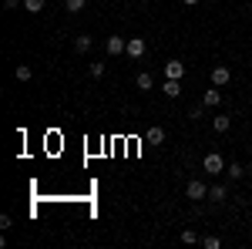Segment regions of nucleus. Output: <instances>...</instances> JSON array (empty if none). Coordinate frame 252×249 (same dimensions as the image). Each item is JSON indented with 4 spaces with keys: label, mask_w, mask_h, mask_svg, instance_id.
<instances>
[{
    "label": "nucleus",
    "mask_w": 252,
    "mask_h": 249,
    "mask_svg": "<svg viewBox=\"0 0 252 249\" xmlns=\"http://www.w3.org/2000/svg\"><path fill=\"white\" fill-rule=\"evenodd\" d=\"M202 169H205L209 175H219V172H225V158H222L219 152H209L205 158H202Z\"/></svg>",
    "instance_id": "f257e3e1"
},
{
    "label": "nucleus",
    "mask_w": 252,
    "mask_h": 249,
    "mask_svg": "<svg viewBox=\"0 0 252 249\" xmlns=\"http://www.w3.org/2000/svg\"><path fill=\"white\" fill-rule=\"evenodd\" d=\"M185 199H192V202L209 199V185H205V182H198V178H192V182L185 185Z\"/></svg>",
    "instance_id": "f03ea898"
},
{
    "label": "nucleus",
    "mask_w": 252,
    "mask_h": 249,
    "mask_svg": "<svg viewBox=\"0 0 252 249\" xmlns=\"http://www.w3.org/2000/svg\"><path fill=\"white\" fill-rule=\"evenodd\" d=\"M104 47H108V54H111V58H118V54H125V51H128V37L115 34V37L104 40Z\"/></svg>",
    "instance_id": "7ed1b4c3"
},
{
    "label": "nucleus",
    "mask_w": 252,
    "mask_h": 249,
    "mask_svg": "<svg viewBox=\"0 0 252 249\" xmlns=\"http://www.w3.org/2000/svg\"><path fill=\"white\" fill-rule=\"evenodd\" d=\"M229 81H232V71H229L225 64H215V68H212V84H215V88H225Z\"/></svg>",
    "instance_id": "20e7f679"
},
{
    "label": "nucleus",
    "mask_w": 252,
    "mask_h": 249,
    "mask_svg": "<svg viewBox=\"0 0 252 249\" xmlns=\"http://www.w3.org/2000/svg\"><path fill=\"white\" fill-rule=\"evenodd\" d=\"M145 51H148V44H145V40L141 37H128V51H125V54H128V58H145Z\"/></svg>",
    "instance_id": "39448f33"
},
{
    "label": "nucleus",
    "mask_w": 252,
    "mask_h": 249,
    "mask_svg": "<svg viewBox=\"0 0 252 249\" xmlns=\"http://www.w3.org/2000/svg\"><path fill=\"white\" fill-rule=\"evenodd\" d=\"M165 77L182 81V77H185V64H182V61H168V64H165Z\"/></svg>",
    "instance_id": "423d86ee"
},
{
    "label": "nucleus",
    "mask_w": 252,
    "mask_h": 249,
    "mask_svg": "<svg viewBox=\"0 0 252 249\" xmlns=\"http://www.w3.org/2000/svg\"><path fill=\"white\" fill-rule=\"evenodd\" d=\"M145 142H148V145H161V142H165V128H161V125H152V128L145 132Z\"/></svg>",
    "instance_id": "0eeeda50"
},
{
    "label": "nucleus",
    "mask_w": 252,
    "mask_h": 249,
    "mask_svg": "<svg viewBox=\"0 0 252 249\" xmlns=\"http://www.w3.org/2000/svg\"><path fill=\"white\" fill-rule=\"evenodd\" d=\"M91 44H94L91 34H78V37H74V51H78V54H88V51H91Z\"/></svg>",
    "instance_id": "6e6552de"
},
{
    "label": "nucleus",
    "mask_w": 252,
    "mask_h": 249,
    "mask_svg": "<svg viewBox=\"0 0 252 249\" xmlns=\"http://www.w3.org/2000/svg\"><path fill=\"white\" fill-rule=\"evenodd\" d=\"M161 91L168 98H178L182 95V81H172V77H165V84H161Z\"/></svg>",
    "instance_id": "1a4fd4ad"
},
{
    "label": "nucleus",
    "mask_w": 252,
    "mask_h": 249,
    "mask_svg": "<svg viewBox=\"0 0 252 249\" xmlns=\"http://www.w3.org/2000/svg\"><path fill=\"white\" fill-rule=\"evenodd\" d=\"M225 199H229V189L225 185H212L209 189V202H225Z\"/></svg>",
    "instance_id": "9d476101"
},
{
    "label": "nucleus",
    "mask_w": 252,
    "mask_h": 249,
    "mask_svg": "<svg viewBox=\"0 0 252 249\" xmlns=\"http://www.w3.org/2000/svg\"><path fill=\"white\" fill-rule=\"evenodd\" d=\"M135 84L141 88V91H152V88H155V77L148 74V71H141V74L135 77Z\"/></svg>",
    "instance_id": "9b49d317"
},
{
    "label": "nucleus",
    "mask_w": 252,
    "mask_h": 249,
    "mask_svg": "<svg viewBox=\"0 0 252 249\" xmlns=\"http://www.w3.org/2000/svg\"><path fill=\"white\" fill-rule=\"evenodd\" d=\"M229 125H232V115H215L212 118V128H215V132H229Z\"/></svg>",
    "instance_id": "f8f14e48"
},
{
    "label": "nucleus",
    "mask_w": 252,
    "mask_h": 249,
    "mask_svg": "<svg viewBox=\"0 0 252 249\" xmlns=\"http://www.w3.org/2000/svg\"><path fill=\"white\" fill-rule=\"evenodd\" d=\"M14 77H17V81H31V77H34V71H31L27 64H17V68H14Z\"/></svg>",
    "instance_id": "ddd939ff"
},
{
    "label": "nucleus",
    "mask_w": 252,
    "mask_h": 249,
    "mask_svg": "<svg viewBox=\"0 0 252 249\" xmlns=\"http://www.w3.org/2000/svg\"><path fill=\"white\" fill-rule=\"evenodd\" d=\"M219 101H222V95H219V91H205V95H202V105H205V108H215Z\"/></svg>",
    "instance_id": "4468645a"
},
{
    "label": "nucleus",
    "mask_w": 252,
    "mask_h": 249,
    "mask_svg": "<svg viewBox=\"0 0 252 249\" xmlns=\"http://www.w3.org/2000/svg\"><path fill=\"white\" fill-rule=\"evenodd\" d=\"M24 10L27 14H40L44 10V0H24Z\"/></svg>",
    "instance_id": "2eb2a0df"
},
{
    "label": "nucleus",
    "mask_w": 252,
    "mask_h": 249,
    "mask_svg": "<svg viewBox=\"0 0 252 249\" xmlns=\"http://www.w3.org/2000/svg\"><path fill=\"white\" fill-rule=\"evenodd\" d=\"M64 10L67 14H81L84 10V0H64Z\"/></svg>",
    "instance_id": "dca6fc26"
},
{
    "label": "nucleus",
    "mask_w": 252,
    "mask_h": 249,
    "mask_svg": "<svg viewBox=\"0 0 252 249\" xmlns=\"http://www.w3.org/2000/svg\"><path fill=\"white\" fill-rule=\"evenodd\" d=\"M225 175H229V178H242V175H246V169H242L239 162H232V165L225 169Z\"/></svg>",
    "instance_id": "f3484780"
},
{
    "label": "nucleus",
    "mask_w": 252,
    "mask_h": 249,
    "mask_svg": "<svg viewBox=\"0 0 252 249\" xmlns=\"http://www.w3.org/2000/svg\"><path fill=\"white\" fill-rule=\"evenodd\" d=\"M195 239H198V236H195V232H192V229H185V232H182V243H185V246H192Z\"/></svg>",
    "instance_id": "a211bd4d"
},
{
    "label": "nucleus",
    "mask_w": 252,
    "mask_h": 249,
    "mask_svg": "<svg viewBox=\"0 0 252 249\" xmlns=\"http://www.w3.org/2000/svg\"><path fill=\"white\" fill-rule=\"evenodd\" d=\"M202 246H205V249H219V246H222V243H219L215 236H205V243H202Z\"/></svg>",
    "instance_id": "6ab92c4d"
},
{
    "label": "nucleus",
    "mask_w": 252,
    "mask_h": 249,
    "mask_svg": "<svg viewBox=\"0 0 252 249\" xmlns=\"http://www.w3.org/2000/svg\"><path fill=\"white\" fill-rule=\"evenodd\" d=\"M91 77H104V64H91Z\"/></svg>",
    "instance_id": "aec40b11"
},
{
    "label": "nucleus",
    "mask_w": 252,
    "mask_h": 249,
    "mask_svg": "<svg viewBox=\"0 0 252 249\" xmlns=\"http://www.w3.org/2000/svg\"><path fill=\"white\" fill-rule=\"evenodd\" d=\"M3 10H17V0H3Z\"/></svg>",
    "instance_id": "412c9836"
},
{
    "label": "nucleus",
    "mask_w": 252,
    "mask_h": 249,
    "mask_svg": "<svg viewBox=\"0 0 252 249\" xmlns=\"http://www.w3.org/2000/svg\"><path fill=\"white\" fill-rule=\"evenodd\" d=\"M182 3H185V7H195V3H198V0H182Z\"/></svg>",
    "instance_id": "4be33fe9"
}]
</instances>
